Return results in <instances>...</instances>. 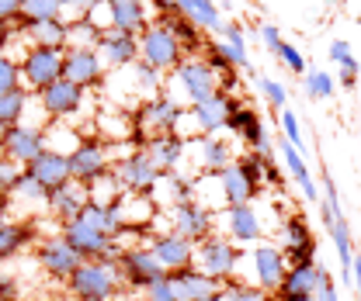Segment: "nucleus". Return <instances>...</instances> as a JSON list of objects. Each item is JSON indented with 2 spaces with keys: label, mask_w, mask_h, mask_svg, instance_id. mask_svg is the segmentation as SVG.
Segmentation results:
<instances>
[{
  "label": "nucleus",
  "mask_w": 361,
  "mask_h": 301,
  "mask_svg": "<svg viewBox=\"0 0 361 301\" xmlns=\"http://www.w3.org/2000/svg\"><path fill=\"white\" fill-rule=\"evenodd\" d=\"M323 277H326L323 263H295V267L285 270V277H281V284H278L274 295L278 298H285V295H316L319 284H323Z\"/></svg>",
  "instance_id": "26"
},
{
  "label": "nucleus",
  "mask_w": 361,
  "mask_h": 301,
  "mask_svg": "<svg viewBox=\"0 0 361 301\" xmlns=\"http://www.w3.org/2000/svg\"><path fill=\"white\" fill-rule=\"evenodd\" d=\"M21 173H25L21 163H14V160H4V156H0V194H7V191L21 180Z\"/></svg>",
  "instance_id": "49"
},
{
  "label": "nucleus",
  "mask_w": 361,
  "mask_h": 301,
  "mask_svg": "<svg viewBox=\"0 0 361 301\" xmlns=\"http://www.w3.org/2000/svg\"><path fill=\"white\" fill-rule=\"evenodd\" d=\"M274 56H278V59H281V63H285V66L295 73V77H306V73H310V70H306V59H302V52H299V49H295L292 42H281Z\"/></svg>",
  "instance_id": "46"
},
{
  "label": "nucleus",
  "mask_w": 361,
  "mask_h": 301,
  "mask_svg": "<svg viewBox=\"0 0 361 301\" xmlns=\"http://www.w3.org/2000/svg\"><path fill=\"white\" fill-rule=\"evenodd\" d=\"M21 4H25V0H0V25L21 18Z\"/></svg>",
  "instance_id": "51"
},
{
  "label": "nucleus",
  "mask_w": 361,
  "mask_h": 301,
  "mask_svg": "<svg viewBox=\"0 0 361 301\" xmlns=\"http://www.w3.org/2000/svg\"><path fill=\"white\" fill-rule=\"evenodd\" d=\"M219 218H223V236L233 239L236 246H240V243H261V239H264V225H261V218H257V212H254L250 205L226 208Z\"/></svg>",
  "instance_id": "22"
},
{
  "label": "nucleus",
  "mask_w": 361,
  "mask_h": 301,
  "mask_svg": "<svg viewBox=\"0 0 361 301\" xmlns=\"http://www.w3.org/2000/svg\"><path fill=\"white\" fill-rule=\"evenodd\" d=\"M63 52L66 49H49V45H32L21 59H18V70H21V87L28 94H39L49 84L63 80Z\"/></svg>",
  "instance_id": "4"
},
{
  "label": "nucleus",
  "mask_w": 361,
  "mask_h": 301,
  "mask_svg": "<svg viewBox=\"0 0 361 301\" xmlns=\"http://www.w3.org/2000/svg\"><path fill=\"white\" fill-rule=\"evenodd\" d=\"M146 246L153 250V257L160 260V267H164V270H178V267L195 263V243H188L184 236L171 232V229H167V232H160V236H153Z\"/></svg>",
  "instance_id": "24"
},
{
  "label": "nucleus",
  "mask_w": 361,
  "mask_h": 301,
  "mask_svg": "<svg viewBox=\"0 0 361 301\" xmlns=\"http://www.w3.org/2000/svg\"><path fill=\"white\" fill-rule=\"evenodd\" d=\"M316 236L310 229V222L302 215H285L281 218V253L288 260V267L295 263H316Z\"/></svg>",
  "instance_id": "12"
},
{
  "label": "nucleus",
  "mask_w": 361,
  "mask_h": 301,
  "mask_svg": "<svg viewBox=\"0 0 361 301\" xmlns=\"http://www.w3.org/2000/svg\"><path fill=\"white\" fill-rule=\"evenodd\" d=\"M35 243V225L32 222H25V218H7V222H0V263L4 260H14L25 246H32Z\"/></svg>",
  "instance_id": "31"
},
{
  "label": "nucleus",
  "mask_w": 361,
  "mask_h": 301,
  "mask_svg": "<svg viewBox=\"0 0 361 301\" xmlns=\"http://www.w3.org/2000/svg\"><path fill=\"white\" fill-rule=\"evenodd\" d=\"M97 56H101L104 66L126 70V66H133L135 59H139V39L118 32V28H108V32H101V39H97Z\"/></svg>",
  "instance_id": "21"
},
{
  "label": "nucleus",
  "mask_w": 361,
  "mask_h": 301,
  "mask_svg": "<svg viewBox=\"0 0 361 301\" xmlns=\"http://www.w3.org/2000/svg\"><path fill=\"white\" fill-rule=\"evenodd\" d=\"M261 42H264L268 52H278V45L285 42V39H281V32H278V25H261Z\"/></svg>",
  "instance_id": "50"
},
{
  "label": "nucleus",
  "mask_w": 361,
  "mask_h": 301,
  "mask_svg": "<svg viewBox=\"0 0 361 301\" xmlns=\"http://www.w3.org/2000/svg\"><path fill=\"white\" fill-rule=\"evenodd\" d=\"M355 80H358V77H348V73H341V80H337V84L344 87V90H355Z\"/></svg>",
  "instance_id": "60"
},
{
  "label": "nucleus",
  "mask_w": 361,
  "mask_h": 301,
  "mask_svg": "<svg viewBox=\"0 0 361 301\" xmlns=\"http://www.w3.org/2000/svg\"><path fill=\"white\" fill-rule=\"evenodd\" d=\"M32 45H49V49H66V21L52 18V21H35L25 28Z\"/></svg>",
  "instance_id": "36"
},
{
  "label": "nucleus",
  "mask_w": 361,
  "mask_h": 301,
  "mask_svg": "<svg viewBox=\"0 0 361 301\" xmlns=\"http://www.w3.org/2000/svg\"><path fill=\"white\" fill-rule=\"evenodd\" d=\"M226 132H233L236 139H243L250 149H257V146L264 142V135H268V132H264V122H261V115H257L250 104H243V101H240V104L233 108V115L226 118Z\"/></svg>",
  "instance_id": "29"
},
{
  "label": "nucleus",
  "mask_w": 361,
  "mask_h": 301,
  "mask_svg": "<svg viewBox=\"0 0 361 301\" xmlns=\"http://www.w3.org/2000/svg\"><path fill=\"white\" fill-rule=\"evenodd\" d=\"M316 301H341V298H337V288H334V281H330V274L323 277V284H319V291H316Z\"/></svg>",
  "instance_id": "53"
},
{
  "label": "nucleus",
  "mask_w": 361,
  "mask_h": 301,
  "mask_svg": "<svg viewBox=\"0 0 361 301\" xmlns=\"http://www.w3.org/2000/svg\"><path fill=\"white\" fill-rule=\"evenodd\" d=\"M104 63L97 56V49H66L63 52V80L77 84L80 90L104 84Z\"/></svg>",
  "instance_id": "15"
},
{
  "label": "nucleus",
  "mask_w": 361,
  "mask_h": 301,
  "mask_svg": "<svg viewBox=\"0 0 361 301\" xmlns=\"http://www.w3.org/2000/svg\"><path fill=\"white\" fill-rule=\"evenodd\" d=\"M45 149V125H32V122H21L14 129L0 132V156L4 160H14V163H32L39 153Z\"/></svg>",
  "instance_id": "10"
},
{
  "label": "nucleus",
  "mask_w": 361,
  "mask_h": 301,
  "mask_svg": "<svg viewBox=\"0 0 361 301\" xmlns=\"http://www.w3.org/2000/svg\"><path fill=\"white\" fill-rule=\"evenodd\" d=\"M35 97L42 101V115L49 122H73L84 111L87 90H80V87L70 84V80H56V84H49L45 90H39Z\"/></svg>",
  "instance_id": "9"
},
{
  "label": "nucleus",
  "mask_w": 361,
  "mask_h": 301,
  "mask_svg": "<svg viewBox=\"0 0 361 301\" xmlns=\"http://www.w3.org/2000/svg\"><path fill=\"white\" fill-rule=\"evenodd\" d=\"M278 122H281V139H285V142H292V146L302 153V149H306V139H302V129H299V118H295V111L281 108V111H278Z\"/></svg>",
  "instance_id": "44"
},
{
  "label": "nucleus",
  "mask_w": 361,
  "mask_h": 301,
  "mask_svg": "<svg viewBox=\"0 0 361 301\" xmlns=\"http://www.w3.org/2000/svg\"><path fill=\"white\" fill-rule=\"evenodd\" d=\"M111 163H115L111 142H104L101 135H80V142L70 149V177L84 187H90L97 177L111 173Z\"/></svg>",
  "instance_id": "3"
},
{
  "label": "nucleus",
  "mask_w": 361,
  "mask_h": 301,
  "mask_svg": "<svg viewBox=\"0 0 361 301\" xmlns=\"http://www.w3.org/2000/svg\"><path fill=\"white\" fill-rule=\"evenodd\" d=\"M351 288L361 295V253H355V260H351Z\"/></svg>",
  "instance_id": "56"
},
{
  "label": "nucleus",
  "mask_w": 361,
  "mask_h": 301,
  "mask_svg": "<svg viewBox=\"0 0 361 301\" xmlns=\"http://www.w3.org/2000/svg\"><path fill=\"white\" fill-rule=\"evenodd\" d=\"M264 184H271V187H281V184H285V177H281V170H278V163H264Z\"/></svg>",
  "instance_id": "54"
},
{
  "label": "nucleus",
  "mask_w": 361,
  "mask_h": 301,
  "mask_svg": "<svg viewBox=\"0 0 361 301\" xmlns=\"http://www.w3.org/2000/svg\"><path fill=\"white\" fill-rule=\"evenodd\" d=\"M28 108H32V94H28L25 87L0 94V132L21 125V122L28 118Z\"/></svg>",
  "instance_id": "33"
},
{
  "label": "nucleus",
  "mask_w": 361,
  "mask_h": 301,
  "mask_svg": "<svg viewBox=\"0 0 361 301\" xmlns=\"http://www.w3.org/2000/svg\"><path fill=\"white\" fill-rule=\"evenodd\" d=\"M240 260H243V250H240L233 239L219 236V232H212L209 239L195 243V267H198L202 274H209L212 281H219V284L233 281Z\"/></svg>",
  "instance_id": "2"
},
{
  "label": "nucleus",
  "mask_w": 361,
  "mask_h": 301,
  "mask_svg": "<svg viewBox=\"0 0 361 301\" xmlns=\"http://www.w3.org/2000/svg\"><path fill=\"white\" fill-rule=\"evenodd\" d=\"M236 163V170L247 177V184L250 187H257L261 191V184H264V160H261V153H243L240 160H233Z\"/></svg>",
  "instance_id": "42"
},
{
  "label": "nucleus",
  "mask_w": 361,
  "mask_h": 301,
  "mask_svg": "<svg viewBox=\"0 0 361 301\" xmlns=\"http://www.w3.org/2000/svg\"><path fill=\"white\" fill-rule=\"evenodd\" d=\"M111 177L118 180L122 194H146V198H153V191L160 187V170L146 160L142 149H133V153L118 156L111 163Z\"/></svg>",
  "instance_id": "7"
},
{
  "label": "nucleus",
  "mask_w": 361,
  "mask_h": 301,
  "mask_svg": "<svg viewBox=\"0 0 361 301\" xmlns=\"http://www.w3.org/2000/svg\"><path fill=\"white\" fill-rule=\"evenodd\" d=\"M278 156H281V163H285V170H288V177L299 184V191H302V198L310 201V205H319V187H316L313 173H310V167H306V156L292 146V142H285V139H278Z\"/></svg>",
  "instance_id": "25"
},
{
  "label": "nucleus",
  "mask_w": 361,
  "mask_h": 301,
  "mask_svg": "<svg viewBox=\"0 0 361 301\" xmlns=\"http://www.w3.org/2000/svg\"><path fill=\"white\" fill-rule=\"evenodd\" d=\"M7 218H11V198L0 194V222H7Z\"/></svg>",
  "instance_id": "58"
},
{
  "label": "nucleus",
  "mask_w": 361,
  "mask_h": 301,
  "mask_svg": "<svg viewBox=\"0 0 361 301\" xmlns=\"http://www.w3.org/2000/svg\"><path fill=\"white\" fill-rule=\"evenodd\" d=\"M25 173H28L32 180H39L45 191H52V187L73 180V177H70V156H66V153H56V149H42L32 163H25Z\"/></svg>",
  "instance_id": "23"
},
{
  "label": "nucleus",
  "mask_w": 361,
  "mask_h": 301,
  "mask_svg": "<svg viewBox=\"0 0 361 301\" xmlns=\"http://www.w3.org/2000/svg\"><path fill=\"white\" fill-rule=\"evenodd\" d=\"M66 284H70V295L77 301H111L122 291L115 263H104V260H84L66 277Z\"/></svg>",
  "instance_id": "1"
},
{
  "label": "nucleus",
  "mask_w": 361,
  "mask_h": 301,
  "mask_svg": "<svg viewBox=\"0 0 361 301\" xmlns=\"http://www.w3.org/2000/svg\"><path fill=\"white\" fill-rule=\"evenodd\" d=\"M146 160L164 173H174L180 170L184 156H188V139L178 135V132H164V135H146V146H142Z\"/></svg>",
  "instance_id": "18"
},
{
  "label": "nucleus",
  "mask_w": 361,
  "mask_h": 301,
  "mask_svg": "<svg viewBox=\"0 0 361 301\" xmlns=\"http://www.w3.org/2000/svg\"><path fill=\"white\" fill-rule=\"evenodd\" d=\"M323 201H334V205H341V194H337V184H334V177H323Z\"/></svg>",
  "instance_id": "55"
},
{
  "label": "nucleus",
  "mask_w": 361,
  "mask_h": 301,
  "mask_svg": "<svg viewBox=\"0 0 361 301\" xmlns=\"http://www.w3.org/2000/svg\"><path fill=\"white\" fill-rule=\"evenodd\" d=\"M326 56H330V59L341 66V73H348V77H358V59L351 56V45L344 42V39H334Z\"/></svg>",
  "instance_id": "43"
},
{
  "label": "nucleus",
  "mask_w": 361,
  "mask_h": 301,
  "mask_svg": "<svg viewBox=\"0 0 361 301\" xmlns=\"http://www.w3.org/2000/svg\"><path fill=\"white\" fill-rule=\"evenodd\" d=\"M174 291H178L180 301H219V281H212L209 274H202L195 263L188 267H178V270H167Z\"/></svg>",
  "instance_id": "19"
},
{
  "label": "nucleus",
  "mask_w": 361,
  "mask_h": 301,
  "mask_svg": "<svg viewBox=\"0 0 361 301\" xmlns=\"http://www.w3.org/2000/svg\"><path fill=\"white\" fill-rule=\"evenodd\" d=\"M115 270H118V281L135 288V291H146L157 277L167 274V270L160 267V260L153 257L149 246H126L122 257L115 260Z\"/></svg>",
  "instance_id": "8"
},
{
  "label": "nucleus",
  "mask_w": 361,
  "mask_h": 301,
  "mask_svg": "<svg viewBox=\"0 0 361 301\" xmlns=\"http://www.w3.org/2000/svg\"><path fill=\"white\" fill-rule=\"evenodd\" d=\"M21 18H25L28 25L63 18V0H25V4H21Z\"/></svg>",
  "instance_id": "40"
},
{
  "label": "nucleus",
  "mask_w": 361,
  "mask_h": 301,
  "mask_svg": "<svg viewBox=\"0 0 361 301\" xmlns=\"http://www.w3.org/2000/svg\"><path fill=\"white\" fill-rule=\"evenodd\" d=\"M108 4V14H111V28L126 32V35H135L149 25V7L146 0H104Z\"/></svg>",
  "instance_id": "27"
},
{
  "label": "nucleus",
  "mask_w": 361,
  "mask_h": 301,
  "mask_svg": "<svg viewBox=\"0 0 361 301\" xmlns=\"http://www.w3.org/2000/svg\"><path fill=\"white\" fill-rule=\"evenodd\" d=\"M142 295H146V301H180L167 274H164V277H157V281H153V284H149Z\"/></svg>",
  "instance_id": "48"
},
{
  "label": "nucleus",
  "mask_w": 361,
  "mask_h": 301,
  "mask_svg": "<svg viewBox=\"0 0 361 301\" xmlns=\"http://www.w3.org/2000/svg\"><path fill=\"white\" fill-rule=\"evenodd\" d=\"M236 104H240V101H236V97H229V94H212L209 101H202V104H195L191 111H184V122H191V125H195V135H191V139L223 132L226 118L233 115V108H236Z\"/></svg>",
  "instance_id": "14"
},
{
  "label": "nucleus",
  "mask_w": 361,
  "mask_h": 301,
  "mask_svg": "<svg viewBox=\"0 0 361 301\" xmlns=\"http://www.w3.org/2000/svg\"><path fill=\"white\" fill-rule=\"evenodd\" d=\"M18 87H21V70H18V63H14L11 56L0 52V94L18 90Z\"/></svg>",
  "instance_id": "47"
},
{
  "label": "nucleus",
  "mask_w": 361,
  "mask_h": 301,
  "mask_svg": "<svg viewBox=\"0 0 361 301\" xmlns=\"http://www.w3.org/2000/svg\"><path fill=\"white\" fill-rule=\"evenodd\" d=\"M174 7H178L184 18H191L202 32H223L226 28V21H223V14H219V4L216 0H174Z\"/></svg>",
  "instance_id": "32"
},
{
  "label": "nucleus",
  "mask_w": 361,
  "mask_h": 301,
  "mask_svg": "<svg viewBox=\"0 0 361 301\" xmlns=\"http://www.w3.org/2000/svg\"><path fill=\"white\" fill-rule=\"evenodd\" d=\"M35 260L42 263V270L49 277H56V281H66L80 263L84 257L63 239V236H52V239H39L35 243Z\"/></svg>",
  "instance_id": "17"
},
{
  "label": "nucleus",
  "mask_w": 361,
  "mask_h": 301,
  "mask_svg": "<svg viewBox=\"0 0 361 301\" xmlns=\"http://www.w3.org/2000/svg\"><path fill=\"white\" fill-rule=\"evenodd\" d=\"M274 301H316V295H285V298H274Z\"/></svg>",
  "instance_id": "59"
},
{
  "label": "nucleus",
  "mask_w": 361,
  "mask_h": 301,
  "mask_svg": "<svg viewBox=\"0 0 361 301\" xmlns=\"http://www.w3.org/2000/svg\"><path fill=\"white\" fill-rule=\"evenodd\" d=\"M216 225H219V215L209 205H202V201H188V205H178L171 212V232L184 236L188 243L209 239L216 232Z\"/></svg>",
  "instance_id": "13"
},
{
  "label": "nucleus",
  "mask_w": 361,
  "mask_h": 301,
  "mask_svg": "<svg viewBox=\"0 0 361 301\" xmlns=\"http://www.w3.org/2000/svg\"><path fill=\"white\" fill-rule=\"evenodd\" d=\"M219 301H274L268 291H261L257 284L247 281H226L219 288Z\"/></svg>",
  "instance_id": "39"
},
{
  "label": "nucleus",
  "mask_w": 361,
  "mask_h": 301,
  "mask_svg": "<svg viewBox=\"0 0 361 301\" xmlns=\"http://www.w3.org/2000/svg\"><path fill=\"white\" fill-rule=\"evenodd\" d=\"M97 39H101V28L90 18L66 25V49H97Z\"/></svg>",
  "instance_id": "37"
},
{
  "label": "nucleus",
  "mask_w": 361,
  "mask_h": 301,
  "mask_svg": "<svg viewBox=\"0 0 361 301\" xmlns=\"http://www.w3.org/2000/svg\"><path fill=\"white\" fill-rule=\"evenodd\" d=\"M216 180H219V201H223V208L250 205V201L261 194L257 187H250V184H247V177L236 170V163H229L226 170L216 173Z\"/></svg>",
  "instance_id": "30"
},
{
  "label": "nucleus",
  "mask_w": 361,
  "mask_h": 301,
  "mask_svg": "<svg viewBox=\"0 0 361 301\" xmlns=\"http://www.w3.org/2000/svg\"><path fill=\"white\" fill-rule=\"evenodd\" d=\"M188 142L198 149L195 163H198V170L202 173H219V170H226V167L233 163V149H229V142H226V139H216V135H198V139H188Z\"/></svg>",
  "instance_id": "28"
},
{
  "label": "nucleus",
  "mask_w": 361,
  "mask_h": 301,
  "mask_svg": "<svg viewBox=\"0 0 361 301\" xmlns=\"http://www.w3.org/2000/svg\"><path fill=\"white\" fill-rule=\"evenodd\" d=\"M254 80H257V90L264 94V101H268V104L274 108V111H281V108L288 104V90H285V87L278 84L274 77H254Z\"/></svg>",
  "instance_id": "45"
},
{
  "label": "nucleus",
  "mask_w": 361,
  "mask_h": 301,
  "mask_svg": "<svg viewBox=\"0 0 361 301\" xmlns=\"http://www.w3.org/2000/svg\"><path fill=\"white\" fill-rule=\"evenodd\" d=\"M180 118H184V108H180L178 97L171 94H157L149 101H142L133 111V125L142 135H164V132H178Z\"/></svg>",
  "instance_id": "5"
},
{
  "label": "nucleus",
  "mask_w": 361,
  "mask_h": 301,
  "mask_svg": "<svg viewBox=\"0 0 361 301\" xmlns=\"http://www.w3.org/2000/svg\"><path fill=\"white\" fill-rule=\"evenodd\" d=\"M146 7L160 11V18H164V14H171V11H178V7H174V0H146Z\"/></svg>",
  "instance_id": "57"
},
{
  "label": "nucleus",
  "mask_w": 361,
  "mask_h": 301,
  "mask_svg": "<svg viewBox=\"0 0 361 301\" xmlns=\"http://www.w3.org/2000/svg\"><path fill=\"white\" fill-rule=\"evenodd\" d=\"M302 87H306V97L310 101H330L334 90H337V80L330 73H323V70H313V73H306Z\"/></svg>",
  "instance_id": "41"
},
{
  "label": "nucleus",
  "mask_w": 361,
  "mask_h": 301,
  "mask_svg": "<svg viewBox=\"0 0 361 301\" xmlns=\"http://www.w3.org/2000/svg\"><path fill=\"white\" fill-rule=\"evenodd\" d=\"M160 25H164V28H167V32H171V35L178 39V45L184 49V52H188V49H202V45H205V35H202V28H198V25H195L191 18H184L180 11H171V14H164V18H160Z\"/></svg>",
  "instance_id": "34"
},
{
  "label": "nucleus",
  "mask_w": 361,
  "mask_h": 301,
  "mask_svg": "<svg viewBox=\"0 0 361 301\" xmlns=\"http://www.w3.org/2000/svg\"><path fill=\"white\" fill-rule=\"evenodd\" d=\"M0 301H18V281L0 274Z\"/></svg>",
  "instance_id": "52"
},
{
  "label": "nucleus",
  "mask_w": 361,
  "mask_h": 301,
  "mask_svg": "<svg viewBox=\"0 0 361 301\" xmlns=\"http://www.w3.org/2000/svg\"><path fill=\"white\" fill-rule=\"evenodd\" d=\"M171 73H174L171 80H174V84L184 90V97L191 101V108L202 104V101H209L212 94H219V80H216V73L205 66V59H180Z\"/></svg>",
  "instance_id": "11"
},
{
  "label": "nucleus",
  "mask_w": 361,
  "mask_h": 301,
  "mask_svg": "<svg viewBox=\"0 0 361 301\" xmlns=\"http://www.w3.org/2000/svg\"><path fill=\"white\" fill-rule=\"evenodd\" d=\"M341 4H344V0H341Z\"/></svg>",
  "instance_id": "61"
},
{
  "label": "nucleus",
  "mask_w": 361,
  "mask_h": 301,
  "mask_svg": "<svg viewBox=\"0 0 361 301\" xmlns=\"http://www.w3.org/2000/svg\"><path fill=\"white\" fill-rule=\"evenodd\" d=\"M223 42L229 49V63L236 66V70H247L250 66V59H247V39H243V28L236 25V21H229L223 28Z\"/></svg>",
  "instance_id": "38"
},
{
  "label": "nucleus",
  "mask_w": 361,
  "mask_h": 301,
  "mask_svg": "<svg viewBox=\"0 0 361 301\" xmlns=\"http://www.w3.org/2000/svg\"><path fill=\"white\" fill-rule=\"evenodd\" d=\"M184 59V49L178 45V39L157 21V25H146L139 32V63L153 66L157 73H171Z\"/></svg>",
  "instance_id": "6"
},
{
  "label": "nucleus",
  "mask_w": 361,
  "mask_h": 301,
  "mask_svg": "<svg viewBox=\"0 0 361 301\" xmlns=\"http://www.w3.org/2000/svg\"><path fill=\"white\" fill-rule=\"evenodd\" d=\"M250 267H254V281L250 284H257L261 291H278V284H281V277H285V270H288V260L281 253V246H274V243H254V250H250Z\"/></svg>",
  "instance_id": "16"
},
{
  "label": "nucleus",
  "mask_w": 361,
  "mask_h": 301,
  "mask_svg": "<svg viewBox=\"0 0 361 301\" xmlns=\"http://www.w3.org/2000/svg\"><path fill=\"white\" fill-rule=\"evenodd\" d=\"M45 191L39 180H32L28 173H21V180L7 191V198H11V212L14 208H25V212H32V208H45Z\"/></svg>",
  "instance_id": "35"
},
{
  "label": "nucleus",
  "mask_w": 361,
  "mask_h": 301,
  "mask_svg": "<svg viewBox=\"0 0 361 301\" xmlns=\"http://www.w3.org/2000/svg\"><path fill=\"white\" fill-rule=\"evenodd\" d=\"M87 201H90L87 187L77 184V180H66V184H59V187H52L45 194V212L56 218L59 225H66V222H73V218L84 212Z\"/></svg>",
  "instance_id": "20"
}]
</instances>
